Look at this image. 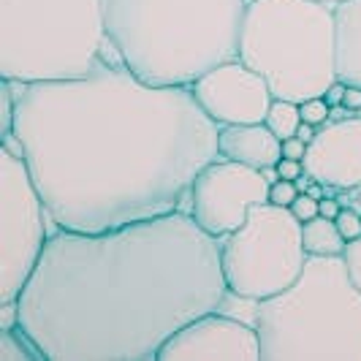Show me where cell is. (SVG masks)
<instances>
[{"label": "cell", "mask_w": 361, "mask_h": 361, "mask_svg": "<svg viewBox=\"0 0 361 361\" xmlns=\"http://www.w3.org/2000/svg\"><path fill=\"white\" fill-rule=\"evenodd\" d=\"M22 158L52 220L109 231L188 212V193L217 155V126L190 87L147 85L101 60L82 79L19 85Z\"/></svg>", "instance_id": "obj_1"}, {"label": "cell", "mask_w": 361, "mask_h": 361, "mask_svg": "<svg viewBox=\"0 0 361 361\" xmlns=\"http://www.w3.org/2000/svg\"><path fill=\"white\" fill-rule=\"evenodd\" d=\"M226 296L220 239L180 209L95 234L57 228L17 296V326L44 361H158Z\"/></svg>", "instance_id": "obj_2"}, {"label": "cell", "mask_w": 361, "mask_h": 361, "mask_svg": "<svg viewBox=\"0 0 361 361\" xmlns=\"http://www.w3.org/2000/svg\"><path fill=\"white\" fill-rule=\"evenodd\" d=\"M106 36L123 66L147 85L193 87L239 57L247 0H101Z\"/></svg>", "instance_id": "obj_3"}, {"label": "cell", "mask_w": 361, "mask_h": 361, "mask_svg": "<svg viewBox=\"0 0 361 361\" xmlns=\"http://www.w3.org/2000/svg\"><path fill=\"white\" fill-rule=\"evenodd\" d=\"M264 361H361V290L343 255H310L299 280L255 305Z\"/></svg>", "instance_id": "obj_4"}, {"label": "cell", "mask_w": 361, "mask_h": 361, "mask_svg": "<svg viewBox=\"0 0 361 361\" xmlns=\"http://www.w3.org/2000/svg\"><path fill=\"white\" fill-rule=\"evenodd\" d=\"M239 60L261 73L274 98H324L337 82L334 6L324 0H250Z\"/></svg>", "instance_id": "obj_5"}, {"label": "cell", "mask_w": 361, "mask_h": 361, "mask_svg": "<svg viewBox=\"0 0 361 361\" xmlns=\"http://www.w3.org/2000/svg\"><path fill=\"white\" fill-rule=\"evenodd\" d=\"M106 41L101 0H0V76L8 82L82 79Z\"/></svg>", "instance_id": "obj_6"}, {"label": "cell", "mask_w": 361, "mask_h": 361, "mask_svg": "<svg viewBox=\"0 0 361 361\" xmlns=\"http://www.w3.org/2000/svg\"><path fill=\"white\" fill-rule=\"evenodd\" d=\"M302 223L290 209L255 204L247 220L220 239V264L231 293L242 299H269L299 280L307 264Z\"/></svg>", "instance_id": "obj_7"}, {"label": "cell", "mask_w": 361, "mask_h": 361, "mask_svg": "<svg viewBox=\"0 0 361 361\" xmlns=\"http://www.w3.org/2000/svg\"><path fill=\"white\" fill-rule=\"evenodd\" d=\"M41 199L27 161L0 149V305L17 302L49 236L60 228Z\"/></svg>", "instance_id": "obj_8"}, {"label": "cell", "mask_w": 361, "mask_h": 361, "mask_svg": "<svg viewBox=\"0 0 361 361\" xmlns=\"http://www.w3.org/2000/svg\"><path fill=\"white\" fill-rule=\"evenodd\" d=\"M255 204H269L267 177L258 169L226 158L204 166L188 193V212L215 239L236 231Z\"/></svg>", "instance_id": "obj_9"}, {"label": "cell", "mask_w": 361, "mask_h": 361, "mask_svg": "<svg viewBox=\"0 0 361 361\" xmlns=\"http://www.w3.org/2000/svg\"><path fill=\"white\" fill-rule=\"evenodd\" d=\"M158 361H264L255 324L212 310L163 343Z\"/></svg>", "instance_id": "obj_10"}, {"label": "cell", "mask_w": 361, "mask_h": 361, "mask_svg": "<svg viewBox=\"0 0 361 361\" xmlns=\"http://www.w3.org/2000/svg\"><path fill=\"white\" fill-rule=\"evenodd\" d=\"M190 90L217 128L264 123L274 101L267 79L239 57L199 76Z\"/></svg>", "instance_id": "obj_11"}, {"label": "cell", "mask_w": 361, "mask_h": 361, "mask_svg": "<svg viewBox=\"0 0 361 361\" xmlns=\"http://www.w3.org/2000/svg\"><path fill=\"white\" fill-rule=\"evenodd\" d=\"M305 169L326 188L361 185V111L345 120H329L312 139L305 155Z\"/></svg>", "instance_id": "obj_12"}, {"label": "cell", "mask_w": 361, "mask_h": 361, "mask_svg": "<svg viewBox=\"0 0 361 361\" xmlns=\"http://www.w3.org/2000/svg\"><path fill=\"white\" fill-rule=\"evenodd\" d=\"M217 155L261 171L267 166H277L283 158V142L264 123L223 126L217 128Z\"/></svg>", "instance_id": "obj_13"}, {"label": "cell", "mask_w": 361, "mask_h": 361, "mask_svg": "<svg viewBox=\"0 0 361 361\" xmlns=\"http://www.w3.org/2000/svg\"><path fill=\"white\" fill-rule=\"evenodd\" d=\"M334 57L337 79L361 87V0L334 3Z\"/></svg>", "instance_id": "obj_14"}, {"label": "cell", "mask_w": 361, "mask_h": 361, "mask_svg": "<svg viewBox=\"0 0 361 361\" xmlns=\"http://www.w3.org/2000/svg\"><path fill=\"white\" fill-rule=\"evenodd\" d=\"M302 239H305L307 255H343L348 245L343 234L337 231V223L321 215L302 223Z\"/></svg>", "instance_id": "obj_15"}, {"label": "cell", "mask_w": 361, "mask_h": 361, "mask_svg": "<svg viewBox=\"0 0 361 361\" xmlns=\"http://www.w3.org/2000/svg\"><path fill=\"white\" fill-rule=\"evenodd\" d=\"M264 126L269 128L280 142L296 136V130L302 126L299 104H296V101H286V98H274L269 106V114H267V120H264Z\"/></svg>", "instance_id": "obj_16"}, {"label": "cell", "mask_w": 361, "mask_h": 361, "mask_svg": "<svg viewBox=\"0 0 361 361\" xmlns=\"http://www.w3.org/2000/svg\"><path fill=\"white\" fill-rule=\"evenodd\" d=\"M0 361H44L33 340L19 329H0Z\"/></svg>", "instance_id": "obj_17"}, {"label": "cell", "mask_w": 361, "mask_h": 361, "mask_svg": "<svg viewBox=\"0 0 361 361\" xmlns=\"http://www.w3.org/2000/svg\"><path fill=\"white\" fill-rule=\"evenodd\" d=\"M14 123H17V92H14V82L3 79V85H0V130H3V136L14 133Z\"/></svg>", "instance_id": "obj_18"}, {"label": "cell", "mask_w": 361, "mask_h": 361, "mask_svg": "<svg viewBox=\"0 0 361 361\" xmlns=\"http://www.w3.org/2000/svg\"><path fill=\"white\" fill-rule=\"evenodd\" d=\"M299 114H302V123H310V126L321 128L329 123L331 106L326 104L324 98H307V101L299 104Z\"/></svg>", "instance_id": "obj_19"}, {"label": "cell", "mask_w": 361, "mask_h": 361, "mask_svg": "<svg viewBox=\"0 0 361 361\" xmlns=\"http://www.w3.org/2000/svg\"><path fill=\"white\" fill-rule=\"evenodd\" d=\"M343 264H345V269H348V277H350V283H353V286L361 290V236L345 245Z\"/></svg>", "instance_id": "obj_20"}, {"label": "cell", "mask_w": 361, "mask_h": 361, "mask_svg": "<svg viewBox=\"0 0 361 361\" xmlns=\"http://www.w3.org/2000/svg\"><path fill=\"white\" fill-rule=\"evenodd\" d=\"M299 196V188H296V182L290 180H277L269 185V204L274 207H283V209H288L290 204L296 201Z\"/></svg>", "instance_id": "obj_21"}, {"label": "cell", "mask_w": 361, "mask_h": 361, "mask_svg": "<svg viewBox=\"0 0 361 361\" xmlns=\"http://www.w3.org/2000/svg\"><path fill=\"white\" fill-rule=\"evenodd\" d=\"M334 223H337V231L343 234L345 242H353L361 236V215H356L353 209H340Z\"/></svg>", "instance_id": "obj_22"}, {"label": "cell", "mask_w": 361, "mask_h": 361, "mask_svg": "<svg viewBox=\"0 0 361 361\" xmlns=\"http://www.w3.org/2000/svg\"><path fill=\"white\" fill-rule=\"evenodd\" d=\"M288 209L299 223H307V220H312V217H318V199L310 196V193H299L296 201L290 204Z\"/></svg>", "instance_id": "obj_23"}, {"label": "cell", "mask_w": 361, "mask_h": 361, "mask_svg": "<svg viewBox=\"0 0 361 361\" xmlns=\"http://www.w3.org/2000/svg\"><path fill=\"white\" fill-rule=\"evenodd\" d=\"M274 169H277L280 180H290V182H296L307 171V169H305V161H290V158H280Z\"/></svg>", "instance_id": "obj_24"}, {"label": "cell", "mask_w": 361, "mask_h": 361, "mask_svg": "<svg viewBox=\"0 0 361 361\" xmlns=\"http://www.w3.org/2000/svg\"><path fill=\"white\" fill-rule=\"evenodd\" d=\"M307 155V145L299 139V136H290L283 142V158H290V161H305Z\"/></svg>", "instance_id": "obj_25"}, {"label": "cell", "mask_w": 361, "mask_h": 361, "mask_svg": "<svg viewBox=\"0 0 361 361\" xmlns=\"http://www.w3.org/2000/svg\"><path fill=\"white\" fill-rule=\"evenodd\" d=\"M343 109H348L350 114H359L361 111V87L359 85H348V87H345Z\"/></svg>", "instance_id": "obj_26"}, {"label": "cell", "mask_w": 361, "mask_h": 361, "mask_svg": "<svg viewBox=\"0 0 361 361\" xmlns=\"http://www.w3.org/2000/svg\"><path fill=\"white\" fill-rule=\"evenodd\" d=\"M345 82H334V85H329V90L324 92V101L329 104V106H343V98H345Z\"/></svg>", "instance_id": "obj_27"}, {"label": "cell", "mask_w": 361, "mask_h": 361, "mask_svg": "<svg viewBox=\"0 0 361 361\" xmlns=\"http://www.w3.org/2000/svg\"><path fill=\"white\" fill-rule=\"evenodd\" d=\"M340 204L334 199H318V215L321 217H329V220H334V217L340 215Z\"/></svg>", "instance_id": "obj_28"}, {"label": "cell", "mask_w": 361, "mask_h": 361, "mask_svg": "<svg viewBox=\"0 0 361 361\" xmlns=\"http://www.w3.org/2000/svg\"><path fill=\"white\" fill-rule=\"evenodd\" d=\"M296 136H299V139L310 147V145H312V139L318 136V128L310 126V123H302V126H299V130H296Z\"/></svg>", "instance_id": "obj_29"}, {"label": "cell", "mask_w": 361, "mask_h": 361, "mask_svg": "<svg viewBox=\"0 0 361 361\" xmlns=\"http://www.w3.org/2000/svg\"><path fill=\"white\" fill-rule=\"evenodd\" d=\"M324 3H331V6H334V3H340V0H324Z\"/></svg>", "instance_id": "obj_30"}, {"label": "cell", "mask_w": 361, "mask_h": 361, "mask_svg": "<svg viewBox=\"0 0 361 361\" xmlns=\"http://www.w3.org/2000/svg\"><path fill=\"white\" fill-rule=\"evenodd\" d=\"M247 3H250V0H247Z\"/></svg>", "instance_id": "obj_31"}]
</instances>
